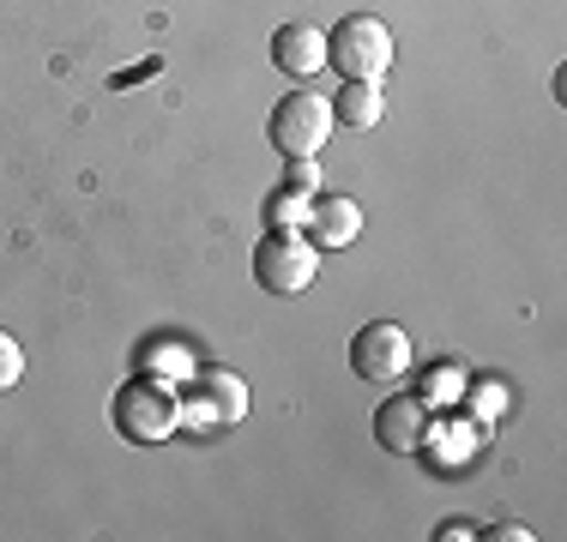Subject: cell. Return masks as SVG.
Returning <instances> with one entry per match:
<instances>
[{
	"mask_svg": "<svg viewBox=\"0 0 567 542\" xmlns=\"http://www.w3.org/2000/svg\"><path fill=\"white\" fill-rule=\"evenodd\" d=\"M381 115H386L381 79H339V97H332V121H339V127L369 133V127H381Z\"/></svg>",
	"mask_w": 567,
	"mask_h": 542,
	"instance_id": "cell-10",
	"label": "cell"
},
{
	"mask_svg": "<svg viewBox=\"0 0 567 542\" xmlns=\"http://www.w3.org/2000/svg\"><path fill=\"white\" fill-rule=\"evenodd\" d=\"M133 368L140 374H157V379H169V386H187L194 379V350L182 344V337H145L140 350H133Z\"/></svg>",
	"mask_w": 567,
	"mask_h": 542,
	"instance_id": "cell-11",
	"label": "cell"
},
{
	"mask_svg": "<svg viewBox=\"0 0 567 542\" xmlns=\"http://www.w3.org/2000/svg\"><path fill=\"white\" fill-rule=\"evenodd\" d=\"M175 410H182V428H218V423H241L248 416V386L229 368H194L187 392L175 386Z\"/></svg>",
	"mask_w": 567,
	"mask_h": 542,
	"instance_id": "cell-5",
	"label": "cell"
},
{
	"mask_svg": "<svg viewBox=\"0 0 567 542\" xmlns=\"http://www.w3.org/2000/svg\"><path fill=\"white\" fill-rule=\"evenodd\" d=\"M315 278H320V248L302 229H266L254 241V283L266 295H302L315 290Z\"/></svg>",
	"mask_w": 567,
	"mask_h": 542,
	"instance_id": "cell-2",
	"label": "cell"
},
{
	"mask_svg": "<svg viewBox=\"0 0 567 542\" xmlns=\"http://www.w3.org/2000/svg\"><path fill=\"white\" fill-rule=\"evenodd\" d=\"M272 61H278V73H290V79H315L320 66H327V31H315V24H278Z\"/></svg>",
	"mask_w": 567,
	"mask_h": 542,
	"instance_id": "cell-9",
	"label": "cell"
},
{
	"mask_svg": "<svg viewBox=\"0 0 567 542\" xmlns=\"http://www.w3.org/2000/svg\"><path fill=\"white\" fill-rule=\"evenodd\" d=\"M465 536H477V524H471V519H447V524H441V542H465Z\"/></svg>",
	"mask_w": 567,
	"mask_h": 542,
	"instance_id": "cell-15",
	"label": "cell"
},
{
	"mask_svg": "<svg viewBox=\"0 0 567 542\" xmlns=\"http://www.w3.org/2000/svg\"><path fill=\"white\" fill-rule=\"evenodd\" d=\"M302 236L315 241V248H350V241L362 236V206L350 194H327V187H320V194L308 199Z\"/></svg>",
	"mask_w": 567,
	"mask_h": 542,
	"instance_id": "cell-8",
	"label": "cell"
},
{
	"mask_svg": "<svg viewBox=\"0 0 567 542\" xmlns=\"http://www.w3.org/2000/svg\"><path fill=\"white\" fill-rule=\"evenodd\" d=\"M489 536H495V542H525V536H532V531H525V524H495Z\"/></svg>",
	"mask_w": 567,
	"mask_h": 542,
	"instance_id": "cell-16",
	"label": "cell"
},
{
	"mask_svg": "<svg viewBox=\"0 0 567 542\" xmlns=\"http://www.w3.org/2000/svg\"><path fill=\"white\" fill-rule=\"evenodd\" d=\"M332 97H320V91H290V97H278L272 121H266V139H272L278 157H320V145L332 139Z\"/></svg>",
	"mask_w": 567,
	"mask_h": 542,
	"instance_id": "cell-4",
	"label": "cell"
},
{
	"mask_svg": "<svg viewBox=\"0 0 567 542\" xmlns=\"http://www.w3.org/2000/svg\"><path fill=\"white\" fill-rule=\"evenodd\" d=\"M284 187L315 199V194H320V163H315V157H284Z\"/></svg>",
	"mask_w": 567,
	"mask_h": 542,
	"instance_id": "cell-13",
	"label": "cell"
},
{
	"mask_svg": "<svg viewBox=\"0 0 567 542\" xmlns=\"http://www.w3.org/2000/svg\"><path fill=\"white\" fill-rule=\"evenodd\" d=\"M19 379H24V350L12 332H0V392H12Z\"/></svg>",
	"mask_w": 567,
	"mask_h": 542,
	"instance_id": "cell-14",
	"label": "cell"
},
{
	"mask_svg": "<svg viewBox=\"0 0 567 542\" xmlns=\"http://www.w3.org/2000/svg\"><path fill=\"white\" fill-rule=\"evenodd\" d=\"M374 440L381 452H423L429 446V398L423 392H386L374 410Z\"/></svg>",
	"mask_w": 567,
	"mask_h": 542,
	"instance_id": "cell-7",
	"label": "cell"
},
{
	"mask_svg": "<svg viewBox=\"0 0 567 542\" xmlns=\"http://www.w3.org/2000/svg\"><path fill=\"white\" fill-rule=\"evenodd\" d=\"M327 66H339V79H386L393 66V31L374 12H350L327 31Z\"/></svg>",
	"mask_w": 567,
	"mask_h": 542,
	"instance_id": "cell-3",
	"label": "cell"
},
{
	"mask_svg": "<svg viewBox=\"0 0 567 542\" xmlns=\"http://www.w3.org/2000/svg\"><path fill=\"white\" fill-rule=\"evenodd\" d=\"M110 423L127 446H157L182 428V410H175V386L157 374H133L127 386L115 392L110 404Z\"/></svg>",
	"mask_w": 567,
	"mask_h": 542,
	"instance_id": "cell-1",
	"label": "cell"
},
{
	"mask_svg": "<svg viewBox=\"0 0 567 542\" xmlns=\"http://www.w3.org/2000/svg\"><path fill=\"white\" fill-rule=\"evenodd\" d=\"M302 217H308V194H290V187L266 194V229H302Z\"/></svg>",
	"mask_w": 567,
	"mask_h": 542,
	"instance_id": "cell-12",
	"label": "cell"
},
{
	"mask_svg": "<svg viewBox=\"0 0 567 542\" xmlns=\"http://www.w3.org/2000/svg\"><path fill=\"white\" fill-rule=\"evenodd\" d=\"M350 368L369 386H393V379L411 374V332L393 320H369L357 337H350Z\"/></svg>",
	"mask_w": 567,
	"mask_h": 542,
	"instance_id": "cell-6",
	"label": "cell"
}]
</instances>
